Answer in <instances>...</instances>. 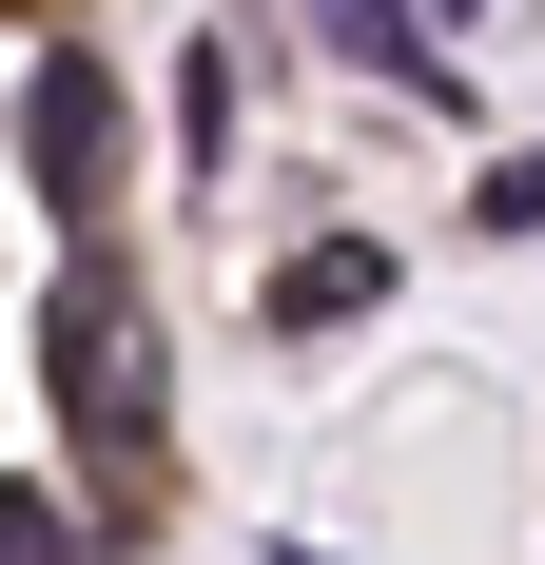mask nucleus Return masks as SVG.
Here are the masks:
<instances>
[{"label":"nucleus","instance_id":"nucleus-2","mask_svg":"<svg viewBox=\"0 0 545 565\" xmlns=\"http://www.w3.org/2000/svg\"><path fill=\"white\" fill-rule=\"evenodd\" d=\"M98 137H117V78H98V58H40L20 157H40V195H58V215H98Z\"/></svg>","mask_w":545,"mask_h":565},{"label":"nucleus","instance_id":"nucleus-3","mask_svg":"<svg viewBox=\"0 0 545 565\" xmlns=\"http://www.w3.org/2000/svg\"><path fill=\"white\" fill-rule=\"evenodd\" d=\"M371 292H389V254H371V234H312V254L272 274V332H331V312H371Z\"/></svg>","mask_w":545,"mask_h":565},{"label":"nucleus","instance_id":"nucleus-1","mask_svg":"<svg viewBox=\"0 0 545 565\" xmlns=\"http://www.w3.org/2000/svg\"><path fill=\"white\" fill-rule=\"evenodd\" d=\"M58 409H78L117 468H157V312H137V274H117V254H78V274H58Z\"/></svg>","mask_w":545,"mask_h":565},{"label":"nucleus","instance_id":"nucleus-5","mask_svg":"<svg viewBox=\"0 0 545 565\" xmlns=\"http://www.w3.org/2000/svg\"><path fill=\"white\" fill-rule=\"evenodd\" d=\"M0 565H78V526H58L40 488H0Z\"/></svg>","mask_w":545,"mask_h":565},{"label":"nucleus","instance_id":"nucleus-4","mask_svg":"<svg viewBox=\"0 0 545 565\" xmlns=\"http://www.w3.org/2000/svg\"><path fill=\"white\" fill-rule=\"evenodd\" d=\"M312 20H331V40H351V58H371V78H448V58L409 40V20H389V0H312Z\"/></svg>","mask_w":545,"mask_h":565},{"label":"nucleus","instance_id":"nucleus-6","mask_svg":"<svg viewBox=\"0 0 545 565\" xmlns=\"http://www.w3.org/2000/svg\"><path fill=\"white\" fill-rule=\"evenodd\" d=\"M488 234H545V157H506V175H488Z\"/></svg>","mask_w":545,"mask_h":565}]
</instances>
